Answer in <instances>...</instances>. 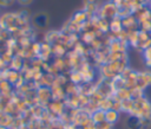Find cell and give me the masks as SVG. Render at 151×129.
I'll return each mask as SVG.
<instances>
[{"label":"cell","mask_w":151,"mask_h":129,"mask_svg":"<svg viewBox=\"0 0 151 129\" xmlns=\"http://www.w3.org/2000/svg\"><path fill=\"white\" fill-rule=\"evenodd\" d=\"M122 24H123V28L126 30V31L139 30V28H138V21H137V19L134 18L133 14L123 18V19H122Z\"/></svg>","instance_id":"cell-4"},{"label":"cell","mask_w":151,"mask_h":129,"mask_svg":"<svg viewBox=\"0 0 151 129\" xmlns=\"http://www.w3.org/2000/svg\"><path fill=\"white\" fill-rule=\"evenodd\" d=\"M67 47L63 44H59V43H55L52 45V54L54 57H65L66 53H67Z\"/></svg>","instance_id":"cell-7"},{"label":"cell","mask_w":151,"mask_h":129,"mask_svg":"<svg viewBox=\"0 0 151 129\" xmlns=\"http://www.w3.org/2000/svg\"><path fill=\"white\" fill-rule=\"evenodd\" d=\"M113 96H116V97H117L118 99H120V101L130 99V98H131V90H130L129 88L124 86V88L118 89V90L114 92V95H113Z\"/></svg>","instance_id":"cell-10"},{"label":"cell","mask_w":151,"mask_h":129,"mask_svg":"<svg viewBox=\"0 0 151 129\" xmlns=\"http://www.w3.org/2000/svg\"><path fill=\"white\" fill-rule=\"evenodd\" d=\"M149 7H150V8H151V1H150V4H149Z\"/></svg>","instance_id":"cell-27"},{"label":"cell","mask_w":151,"mask_h":129,"mask_svg":"<svg viewBox=\"0 0 151 129\" xmlns=\"http://www.w3.org/2000/svg\"><path fill=\"white\" fill-rule=\"evenodd\" d=\"M134 108V99L130 98V99H125L122 101V111L123 112H127L130 114Z\"/></svg>","instance_id":"cell-15"},{"label":"cell","mask_w":151,"mask_h":129,"mask_svg":"<svg viewBox=\"0 0 151 129\" xmlns=\"http://www.w3.org/2000/svg\"><path fill=\"white\" fill-rule=\"evenodd\" d=\"M97 15H99L100 18L111 20V19H113L114 17L118 15V6H117L112 0L106 1V2H104V4L99 7Z\"/></svg>","instance_id":"cell-1"},{"label":"cell","mask_w":151,"mask_h":129,"mask_svg":"<svg viewBox=\"0 0 151 129\" xmlns=\"http://www.w3.org/2000/svg\"><path fill=\"white\" fill-rule=\"evenodd\" d=\"M119 120V111L113 110V109H109L105 111V121L110 124H116Z\"/></svg>","instance_id":"cell-8"},{"label":"cell","mask_w":151,"mask_h":129,"mask_svg":"<svg viewBox=\"0 0 151 129\" xmlns=\"http://www.w3.org/2000/svg\"><path fill=\"white\" fill-rule=\"evenodd\" d=\"M143 73H144L145 78H146V80H147V84H149V86H150V85H151V70L143 71Z\"/></svg>","instance_id":"cell-24"},{"label":"cell","mask_w":151,"mask_h":129,"mask_svg":"<svg viewBox=\"0 0 151 129\" xmlns=\"http://www.w3.org/2000/svg\"><path fill=\"white\" fill-rule=\"evenodd\" d=\"M17 2V0H0V7H11Z\"/></svg>","instance_id":"cell-21"},{"label":"cell","mask_w":151,"mask_h":129,"mask_svg":"<svg viewBox=\"0 0 151 129\" xmlns=\"http://www.w3.org/2000/svg\"><path fill=\"white\" fill-rule=\"evenodd\" d=\"M64 89H65L66 96H71V95L79 93V92H78V85L74 84V83H72V82H67V83L64 85Z\"/></svg>","instance_id":"cell-16"},{"label":"cell","mask_w":151,"mask_h":129,"mask_svg":"<svg viewBox=\"0 0 151 129\" xmlns=\"http://www.w3.org/2000/svg\"><path fill=\"white\" fill-rule=\"evenodd\" d=\"M144 62H145V65L147 67H151V60H144Z\"/></svg>","instance_id":"cell-26"},{"label":"cell","mask_w":151,"mask_h":129,"mask_svg":"<svg viewBox=\"0 0 151 129\" xmlns=\"http://www.w3.org/2000/svg\"><path fill=\"white\" fill-rule=\"evenodd\" d=\"M9 69L15 70V71L22 70V69H24V59H22V57H21V56H14V57L11 59Z\"/></svg>","instance_id":"cell-9"},{"label":"cell","mask_w":151,"mask_h":129,"mask_svg":"<svg viewBox=\"0 0 151 129\" xmlns=\"http://www.w3.org/2000/svg\"><path fill=\"white\" fill-rule=\"evenodd\" d=\"M68 79H70V82L77 84V85H80L83 83V75H81V72L79 70H71Z\"/></svg>","instance_id":"cell-11"},{"label":"cell","mask_w":151,"mask_h":129,"mask_svg":"<svg viewBox=\"0 0 151 129\" xmlns=\"http://www.w3.org/2000/svg\"><path fill=\"white\" fill-rule=\"evenodd\" d=\"M146 47H151V38L149 39V41L145 44V46H144V49H146Z\"/></svg>","instance_id":"cell-25"},{"label":"cell","mask_w":151,"mask_h":129,"mask_svg":"<svg viewBox=\"0 0 151 129\" xmlns=\"http://www.w3.org/2000/svg\"><path fill=\"white\" fill-rule=\"evenodd\" d=\"M123 30V24H122V18H119L118 15L114 17L113 19L110 20V32L113 33L114 36L118 34L120 31Z\"/></svg>","instance_id":"cell-6"},{"label":"cell","mask_w":151,"mask_h":129,"mask_svg":"<svg viewBox=\"0 0 151 129\" xmlns=\"http://www.w3.org/2000/svg\"><path fill=\"white\" fill-rule=\"evenodd\" d=\"M138 28L140 31H145V32H151V19L147 20H142L138 22Z\"/></svg>","instance_id":"cell-17"},{"label":"cell","mask_w":151,"mask_h":129,"mask_svg":"<svg viewBox=\"0 0 151 129\" xmlns=\"http://www.w3.org/2000/svg\"><path fill=\"white\" fill-rule=\"evenodd\" d=\"M84 5H94L97 7H100L103 5V0H84Z\"/></svg>","instance_id":"cell-20"},{"label":"cell","mask_w":151,"mask_h":129,"mask_svg":"<svg viewBox=\"0 0 151 129\" xmlns=\"http://www.w3.org/2000/svg\"><path fill=\"white\" fill-rule=\"evenodd\" d=\"M142 52H143L144 60H151V47H146Z\"/></svg>","instance_id":"cell-22"},{"label":"cell","mask_w":151,"mask_h":129,"mask_svg":"<svg viewBox=\"0 0 151 129\" xmlns=\"http://www.w3.org/2000/svg\"><path fill=\"white\" fill-rule=\"evenodd\" d=\"M96 129H113V124H110L106 121H104V122L96 124Z\"/></svg>","instance_id":"cell-19"},{"label":"cell","mask_w":151,"mask_h":129,"mask_svg":"<svg viewBox=\"0 0 151 129\" xmlns=\"http://www.w3.org/2000/svg\"><path fill=\"white\" fill-rule=\"evenodd\" d=\"M59 34H60V32H58V31H54V30L48 31L45 34V41L48 43V44H51V45H53V44H55L58 41Z\"/></svg>","instance_id":"cell-12"},{"label":"cell","mask_w":151,"mask_h":129,"mask_svg":"<svg viewBox=\"0 0 151 129\" xmlns=\"http://www.w3.org/2000/svg\"><path fill=\"white\" fill-rule=\"evenodd\" d=\"M130 90H131V98L132 99H137V98H140L144 96V91L138 89V88H132Z\"/></svg>","instance_id":"cell-18"},{"label":"cell","mask_w":151,"mask_h":129,"mask_svg":"<svg viewBox=\"0 0 151 129\" xmlns=\"http://www.w3.org/2000/svg\"><path fill=\"white\" fill-rule=\"evenodd\" d=\"M37 98H38V104L42 107H47V104L52 101V91L51 88L48 86H39L37 88Z\"/></svg>","instance_id":"cell-3"},{"label":"cell","mask_w":151,"mask_h":129,"mask_svg":"<svg viewBox=\"0 0 151 129\" xmlns=\"http://www.w3.org/2000/svg\"><path fill=\"white\" fill-rule=\"evenodd\" d=\"M31 22H32L33 27H35L38 30H42L48 26L50 17L46 12H38L31 18Z\"/></svg>","instance_id":"cell-2"},{"label":"cell","mask_w":151,"mask_h":129,"mask_svg":"<svg viewBox=\"0 0 151 129\" xmlns=\"http://www.w3.org/2000/svg\"><path fill=\"white\" fill-rule=\"evenodd\" d=\"M33 1H34V0H17V2H18L21 7H27V6L32 5Z\"/></svg>","instance_id":"cell-23"},{"label":"cell","mask_w":151,"mask_h":129,"mask_svg":"<svg viewBox=\"0 0 151 129\" xmlns=\"http://www.w3.org/2000/svg\"><path fill=\"white\" fill-rule=\"evenodd\" d=\"M88 19H90V17L87 15V13H86L84 9H80V11L76 12V13L72 15V18H71L70 20H71L72 22L77 24V25H79V26H83V24H85Z\"/></svg>","instance_id":"cell-5"},{"label":"cell","mask_w":151,"mask_h":129,"mask_svg":"<svg viewBox=\"0 0 151 129\" xmlns=\"http://www.w3.org/2000/svg\"><path fill=\"white\" fill-rule=\"evenodd\" d=\"M91 120H92L96 124H98V123H100V122H104V121H105V111L101 110V109H97L96 111H93V112L91 114Z\"/></svg>","instance_id":"cell-13"},{"label":"cell","mask_w":151,"mask_h":129,"mask_svg":"<svg viewBox=\"0 0 151 129\" xmlns=\"http://www.w3.org/2000/svg\"><path fill=\"white\" fill-rule=\"evenodd\" d=\"M112 102H113L112 97H104L101 101H99L98 107H99V109L106 111L109 109H112Z\"/></svg>","instance_id":"cell-14"},{"label":"cell","mask_w":151,"mask_h":129,"mask_svg":"<svg viewBox=\"0 0 151 129\" xmlns=\"http://www.w3.org/2000/svg\"><path fill=\"white\" fill-rule=\"evenodd\" d=\"M150 33H151V32H150Z\"/></svg>","instance_id":"cell-28"}]
</instances>
